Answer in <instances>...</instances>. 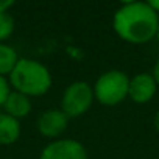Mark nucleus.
<instances>
[{
    "instance_id": "nucleus-1",
    "label": "nucleus",
    "mask_w": 159,
    "mask_h": 159,
    "mask_svg": "<svg viewBox=\"0 0 159 159\" xmlns=\"http://www.w3.org/2000/svg\"><path fill=\"white\" fill-rule=\"evenodd\" d=\"M159 25L157 13L148 2H128L123 3L112 19L116 34L129 44H145L156 38Z\"/></svg>"
},
{
    "instance_id": "nucleus-2",
    "label": "nucleus",
    "mask_w": 159,
    "mask_h": 159,
    "mask_svg": "<svg viewBox=\"0 0 159 159\" xmlns=\"http://www.w3.org/2000/svg\"><path fill=\"white\" fill-rule=\"evenodd\" d=\"M10 84L27 97H39L48 92L52 86L50 70L39 61L20 58L10 73Z\"/></svg>"
},
{
    "instance_id": "nucleus-3",
    "label": "nucleus",
    "mask_w": 159,
    "mask_h": 159,
    "mask_svg": "<svg viewBox=\"0 0 159 159\" xmlns=\"http://www.w3.org/2000/svg\"><path fill=\"white\" fill-rule=\"evenodd\" d=\"M129 78L122 70H108L102 73L94 84V97L105 106H116L128 97Z\"/></svg>"
},
{
    "instance_id": "nucleus-4",
    "label": "nucleus",
    "mask_w": 159,
    "mask_h": 159,
    "mask_svg": "<svg viewBox=\"0 0 159 159\" xmlns=\"http://www.w3.org/2000/svg\"><path fill=\"white\" fill-rule=\"evenodd\" d=\"M94 98V88H91L86 81H75L69 84L62 94L61 111L69 119L80 117L89 111Z\"/></svg>"
},
{
    "instance_id": "nucleus-5",
    "label": "nucleus",
    "mask_w": 159,
    "mask_h": 159,
    "mask_svg": "<svg viewBox=\"0 0 159 159\" xmlns=\"http://www.w3.org/2000/svg\"><path fill=\"white\" fill-rule=\"evenodd\" d=\"M39 159H88V151L78 140L58 139L44 147Z\"/></svg>"
},
{
    "instance_id": "nucleus-6",
    "label": "nucleus",
    "mask_w": 159,
    "mask_h": 159,
    "mask_svg": "<svg viewBox=\"0 0 159 159\" xmlns=\"http://www.w3.org/2000/svg\"><path fill=\"white\" fill-rule=\"evenodd\" d=\"M157 89V83L153 76V73H137L133 78H129V88H128V97L137 103V105H143L148 103Z\"/></svg>"
},
{
    "instance_id": "nucleus-7",
    "label": "nucleus",
    "mask_w": 159,
    "mask_h": 159,
    "mask_svg": "<svg viewBox=\"0 0 159 159\" xmlns=\"http://www.w3.org/2000/svg\"><path fill=\"white\" fill-rule=\"evenodd\" d=\"M69 123V117L61 109H47L38 117V131L48 139L59 137Z\"/></svg>"
},
{
    "instance_id": "nucleus-8",
    "label": "nucleus",
    "mask_w": 159,
    "mask_h": 159,
    "mask_svg": "<svg viewBox=\"0 0 159 159\" xmlns=\"http://www.w3.org/2000/svg\"><path fill=\"white\" fill-rule=\"evenodd\" d=\"M3 108H5V114L19 120L22 117H27L31 112V102H30V97L17 91H11Z\"/></svg>"
},
{
    "instance_id": "nucleus-9",
    "label": "nucleus",
    "mask_w": 159,
    "mask_h": 159,
    "mask_svg": "<svg viewBox=\"0 0 159 159\" xmlns=\"http://www.w3.org/2000/svg\"><path fill=\"white\" fill-rule=\"evenodd\" d=\"M20 137V123L17 119L8 116V114H0V143L2 145H11L17 142Z\"/></svg>"
},
{
    "instance_id": "nucleus-10",
    "label": "nucleus",
    "mask_w": 159,
    "mask_h": 159,
    "mask_svg": "<svg viewBox=\"0 0 159 159\" xmlns=\"http://www.w3.org/2000/svg\"><path fill=\"white\" fill-rule=\"evenodd\" d=\"M20 58L17 56L16 50L7 44H0V76H5V75H10L17 61Z\"/></svg>"
},
{
    "instance_id": "nucleus-11",
    "label": "nucleus",
    "mask_w": 159,
    "mask_h": 159,
    "mask_svg": "<svg viewBox=\"0 0 159 159\" xmlns=\"http://www.w3.org/2000/svg\"><path fill=\"white\" fill-rule=\"evenodd\" d=\"M14 17L10 13H0V41H7L14 31Z\"/></svg>"
},
{
    "instance_id": "nucleus-12",
    "label": "nucleus",
    "mask_w": 159,
    "mask_h": 159,
    "mask_svg": "<svg viewBox=\"0 0 159 159\" xmlns=\"http://www.w3.org/2000/svg\"><path fill=\"white\" fill-rule=\"evenodd\" d=\"M10 83L5 76H0V106H3L10 95Z\"/></svg>"
},
{
    "instance_id": "nucleus-13",
    "label": "nucleus",
    "mask_w": 159,
    "mask_h": 159,
    "mask_svg": "<svg viewBox=\"0 0 159 159\" xmlns=\"http://www.w3.org/2000/svg\"><path fill=\"white\" fill-rule=\"evenodd\" d=\"M14 5L13 0H0V13H8V10Z\"/></svg>"
},
{
    "instance_id": "nucleus-14",
    "label": "nucleus",
    "mask_w": 159,
    "mask_h": 159,
    "mask_svg": "<svg viewBox=\"0 0 159 159\" xmlns=\"http://www.w3.org/2000/svg\"><path fill=\"white\" fill-rule=\"evenodd\" d=\"M153 76H154V80H156V83L159 84V58H157V61H156V64H154V67H153Z\"/></svg>"
},
{
    "instance_id": "nucleus-15",
    "label": "nucleus",
    "mask_w": 159,
    "mask_h": 159,
    "mask_svg": "<svg viewBox=\"0 0 159 159\" xmlns=\"http://www.w3.org/2000/svg\"><path fill=\"white\" fill-rule=\"evenodd\" d=\"M148 5L157 13V16H159V0H151V2H148Z\"/></svg>"
},
{
    "instance_id": "nucleus-16",
    "label": "nucleus",
    "mask_w": 159,
    "mask_h": 159,
    "mask_svg": "<svg viewBox=\"0 0 159 159\" xmlns=\"http://www.w3.org/2000/svg\"><path fill=\"white\" fill-rule=\"evenodd\" d=\"M153 125H154V129L159 133V111L154 114V119H153Z\"/></svg>"
},
{
    "instance_id": "nucleus-17",
    "label": "nucleus",
    "mask_w": 159,
    "mask_h": 159,
    "mask_svg": "<svg viewBox=\"0 0 159 159\" xmlns=\"http://www.w3.org/2000/svg\"><path fill=\"white\" fill-rule=\"evenodd\" d=\"M156 38H157V41H159V25H157V31H156Z\"/></svg>"
}]
</instances>
